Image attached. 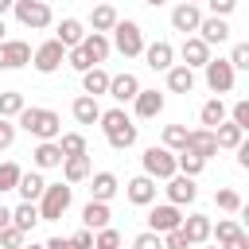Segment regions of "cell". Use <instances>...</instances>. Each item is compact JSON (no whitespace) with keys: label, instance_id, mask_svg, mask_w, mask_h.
I'll list each match as a JSON object with an SVG mask.
<instances>
[{"label":"cell","instance_id":"obj_1","mask_svg":"<svg viewBox=\"0 0 249 249\" xmlns=\"http://www.w3.org/2000/svg\"><path fill=\"white\" fill-rule=\"evenodd\" d=\"M16 128H23V132L35 136V140H58L62 117H58L54 109H43V105H23L19 117H16Z\"/></svg>","mask_w":249,"mask_h":249},{"label":"cell","instance_id":"obj_2","mask_svg":"<svg viewBox=\"0 0 249 249\" xmlns=\"http://www.w3.org/2000/svg\"><path fill=\"white\" fill-rule=\"evenodd\" d=\"M97 124H101V132H105L109 148H117V152L132 148V144H136V136H140V128L132 124V117L124 113V105H117V109H101Z\"/></svg>","mask_w":249,"mask_h":249},{"label":"cell","instance_id":"obj_3","mask_svg":"<svg viewBox=\"0 0 249 249\" xmlns=\"http://www.w3.org/2000/svg\"><path fill=\"white\" fill-rule=\"evenodd\" d=\"M70 202H74V187L62 179V183H47L43 187V195H39V222H58L66 210H70Z\"/></svg>","mask_w":249,"mask_h":249},{"label":"cell","instance_id":"obj_4","mask_svg":"<svg viewBox=\"0 0 249 249\" xmlns=\"http://www.w3.org/2000/svg\"><path fill=\"white\" fill-rule=\"evenodd\" d=\"M109 43H113V51H121L124 58H140V51H144V31H140L136 19H117Z\"/></svg>","mask_w":249,"mask_h":249},{"label":"cell","instance_id":"obj_5","mask_svg":"<svg viewBox=\"0 0 249 249\" xmlns=\"http://www.w3.org/2000/svg\"><path fill=\"white\" fill-rule=\"evenodd\" d=\"M140 167H144V175H152L156 183H163V179H171V175H175V152H171V148H163V144H152V148H144Z\"/></svg>","mask_w":249,"mask_h":249},{"label":"cell","instance_id":"obj_6","mask_svg":"<svg viewBox=\"0 0 249 249\" xmlns=\"http://www.w3.org/2000/svg\"><path fill=\"white\" fill-rule=\"evenodd\" d=\"M12 12H16V19H19L27 31H43V27H51V19H54V12H51L47 0H16Z\"/></svg>","mask_w":249,"mask_h":249},{"label":"cell","instance_id":"obj_7","mask_svg":"<svg viewBox=\"0 0 249 249\" xmlns=\"http://www.w3.org/2000/svg\"><path fill=\"white\" fill-rule=\"evenodd\" d=\"M62 62H66V47H62L58 39H47V43H39V47L31 51V66H35L39 74H54Z\"/></svg>","mask_w":249,"mask_h":249},{"label":"cell","instance_id":"obj_8","mask_svg":"<svg viewBox=\"0 0 249 249\" xmlns=\"http://www.w3.org/2000/svg\"><path fill=\"white\" fill-rule=\"evenodd\" d=\"M202 74H206L210 93H230V89H233V78H237V70H233L226 58H210V62L202 66Z\"/></svg>","mask_w":249,"mask_h":249},{"label":"cell","instance_id":"obj_9","mask_svg":"<svg viewBox=\"0 0 249 249\" xmlns=\"http://www.w3.org/2000/svg\"><path fill=\"white\" fill-rule=\"evenodd\" d=\"M163 183H167V187H163V191H167V202H175V206H191V202L198 198V187H195L191 175H179V171H175V175L163 179Z\"/></svg>","mask_w":249,"mask_h":249},{"label":"cell","instance_id":"obj_10","mask_svg":"<svg viewBox=\"0 0 249 249\" xmlns=\"http://www.w3.org/2000/svg\"><path fill=\"white\" fill-rule=\"evenodd\" d=\"M183 222V214H179V206L175 202H152V210H148V230L152 233H167V230H175Z\"/></svg>","mask_w":249,"mask_h":249},{"label":"cell","instance_id":"obj_11","mask_svg":"<svg viewBox=\"0 0 249 249\" xmlns=\"http://www.w3.org/2000/svg\"><path fill=\"white\" fill-rule=\"evenodd\" d=\"M31 62V43L23 39H4L0 43V70H19Z\"/></svg>","mask_w":249,"mask_h":249},{"label":"cell","instance_id":"obj_12","mask_svg":"<svg viewBox=\"0 0 249 249\" xmlns=\"http://www.w3.org/2000/svg\"><path fill=\"white\" fill-rule=\"evenodd\" d=\"M198 19H202V8H198V4H187V0H179V4L171 8V31L195 35V31H198Z\"/></svg>","mask_w":249,"mask_h":249},{"label":"cell","instance_id":"obj_13","mask_svg":"<svg viewBox=\"0 0 249 249\" xmlns=\"http://www.w3.org/2000/svg\"><path fill=\"white\" fill-rule=\"evenodd\" d=\"M179 58H183V66H191V70H202V66L210 62V47H206L198 35H183Z\"/></svg>","mask_w":249,"mask_h":249},{"label":"cell","instance_id":"obj_14","mask_svg":"<svg viewBox=\"0 0 249 249\" xmlns=\"http://www.w3.org/2000/svg\"><path fill=\"white\" fill-rule=\"evenodd\" d=\"M183 148H191L195 156H202L206 163L218 156V140H214V128H187V144Z\"/></svg>","mask_w":249,"mask_h":249},{"label":"cell","instance_id":"obj_15","mask_svg":"<svg viewBox=\"0 0 249 249\" xmlns=\"http://www.w3.org/2000/svg\"><path fill=\"white\" fill-rule=\"evenodd\" d=\"M198 39H202L206 47L226 43V39H230V23H226V16H202V19H198Z\"/></svg>","mask_w":249,"mask_h":249},{"label":"cell","instance_id":"obj_16","mask_svg":"<svg viewBox=\"0 0 249 249\" xmlns=\"http://www.w3.org/2000/svg\"><path fill=\"white\" fill-rule=\"evenodd\" d=\"M78 47L86 51V58H89L93 66H101V62L113 54V43H109V35H105V31H86V39H82Z\"/></svg>","mask_w":249,"mask_h":249},{"label":"cell","instance_id":"obj_17","mask_svg":"<svg viewBox=\"0 0 249 249\" xmlns=\"http://www.w3.org/2000/svg\"><path fill=\"white\" fill-rule=\"evenodd\" d=\"M144 62L152 66V70H167V66H175V47L167 43V39H156V43H144Z\"/></svg>","mask_w":249,"mask_h":249},{"label":"cell","instance_id":"obj_18","mask_svg":"<svg viewBox=\"0 0 249 249\" xmlns=\"http://www.w3.org/2000/svg\"><path fill=\"white\" fill-rule=\"evenodd\" d=\"M136 89H140V78H136V74H128V70H124V74H109V89H105V93H109L117 105L132 101Z\"/></svg>","mask_w":249,"mask_h":249},{"label":"cell","instance_id":"obj_19","mask_svg":"<svg viewBox=\"0 0 249 249\" xmlns=\"http://www.w3.org/2000/svg\"><path fill=\"white\" fill-rule=\"evenodd\" d=\"M124 195H128L132 206H152L156 202V179L152 175H136V179L124 183Z\"/></svg>","mask_w":249,"mask_h":249},{"label":"cell","instance_id":"obj_20","mask_svg":"<svg viewBox=\"0 0 249 249\" xmlns=\"http://www.w3.org/2000/svg\"><path fill=\"white\" fill-rule=\"evenodd\" d=\"M132 105H136V117L140 121H152V117H160L163 113V93L160 89H136V97H132Z\"/></svg>","mask_w":249,"mask_h":249},{"label":"cell","instance_id":"obj_21","mask_svg":"<svg viewBox=\"0 0 249 249\" xmlns=\"http://www.w3.org/2000/svg\"><path fill=\"white\" fill-rule=\"evenodd\" d=\"M179 230H183V237H187V245H191V249L210 241V218H206V214H191V218H183V222H179Z\"/></svg>","mask_w":249,"mask_h":249},{"label":"cell","instance_id":"obj_22","mask_svg":"<svg viewBox=\"0 0 249 249\" xmlns=\"http://www.w3.org/2000/svg\"><path fill=\"white\" fill-rule=\"evenodd\" d=\"M31 163H35V171H51V167H58V163H62V148H58V140H39L35 152H31Z\"/></svg>","mask_w":249,"mask_h":249},{"label":"cell","instance_id":"obj_23","mask_svg":"<svg viewBox=\"0 0 249 249\" xmlns=\"http://www.w3.org/2000/svg\"><path fill=\"white\" fill-rule=\"evenodd\" d=\"M117 191H121V183H117V175H113V171H89V198L109 202Z\"/></svg>","mask_w":249,"mask_h":249},{"label":"cell","instance_id":"obj_24","mask_svg":"<svg viewBox=\"0 0 249 249\" xmlns=\"http://www.w3.org/2000/svg\"><path fill=\"white\" fill-rule=\"evenodd\" d=\"M58 167H62V179H66L70 187H74V183H86V179H89V171H93L89 152H86V156H66Z\"/></svg>","mask_w":249,"mask_h":249},{"label":"cell","instance_id":"obj_25","mask_svg":"<svg viewBox=\"0 0 249 249\" xmlns=\"http://www.w3.org/2000/svg\"><path fill=\"white\" fill-rule=\"evenodd\" d=\"M163 74H167V89H171V93H191V89H195V70H191V66L175 62V66H167Z\"/></svg>","mask_w":249,"mask_h":249},{"label":"cell","instance_id":"obj_26","mask_svg":"<svg viewBox=\"0 0 249 249\" xmlns=\"http://www.w3.org/2000/svg\"><path fill=\"white\" fill-rule=\"evenodd\" d=\"M43 187H47L43 171H19V183H16V191H19V198H23V202H39Z\"/></svg>","mask_w":249,"mask_h":249},{"label":"cell","instance_id":"obj_27","mask_svg":"<svg viewBox=\"0 0 249 249\" xmlns=\"http://www.w3.org/2000/svg\"><path fill=\"white\" fill-rule=\"evenodd\" d=\"M109 202H97V198H89L86 206H82V226L86 230H105L109 226Z\"/></svg>","mask_w":249,"mask_h":249},{"label":"cell","instance_id":"obj_28","mask_svg":"<svg viewBox=\"0 0 249 249\" xmlns=\"http://www.w3.org/2000/svg\"><path fill=\"white\" fill-rule=\"evenodd\" d=\"M54 39H58V43H62V47L70 51V47H78V43L86 39V23H82V19H74V16H66V19L58 23V31H54Z\"/></svg>","mask_w":249,"mask_h":249},{"label":"cell","instance_id":"obj_29","mask_svg":"<svg viewBox=\"0 0 249 249\" xmlns=\"http://www.w3.org/2000/svg\"><path fill=\"white\" fill-rule=\"evenodd\" d=\"M105 89H109V70H105V66H89V70H82V93L101 97Z\"/></svg>","mask_w":249,"mask_h":249},{"label":"cell","instance_id":"obj_30","mask_svg":"<svg viewBox=\"0 0 249 249\" xmlns=\"http://www.w3.org/2000/svg\"><path fill=\"white\" fill-rule=\"evenodd\" d=\"M70 113H74V121H78V124H97V117H101V105H97V97L82 93V97H74Z\"/></svg>","mask_w":249,"mask_h":249},{"label":"cell","instance_id":"obj_31","mask_svg":"<svg viewBox=\"0 0 249 249\" xmlns=\"http://www.w3.org/2000/svg\"><path fill=\"white\" fill-rule=\"evenodd\" d=\"M214 140H218V148L233 152V148L245 140V128H237L233 121H222V124H214Z\"/></svg>","mask_w":249,"mask_h":249},{"label":"cell","instance_id":"obj_32","mask_svg":"<svg viewBox=\"0 0 249 249\" xmlns=\"http://www.w3.org/2000/svg\"><path fill=\"white\" fill-rule=\"evenodd\" d=\"M202 167H206V160H202V156H195L191 148H179V152H175V171H179V175L198 179V175H202Z\"/></svg>","mask_w":249,"mask_h":249},{"label":"cell","instance_id":"obj_33","mask_svg":"<svg viewBox=\"0 0 249 249\" xmlns=\"http://www.w3.org/2000/svg\"><path fill=\"white\" fill-rule=\"evenodd\" d=\"M12 226H19L23 233H31V230L39 226V206H35V202H19V206H12Z\"/></svg>","mask_w":249,"mask_h":249},{"label":"cell","instance_id":"obj_34","mask_svg":"<svg viewBox=\"0 0 249 249\" xmlns=\"http://www.w3.org/2000/svg\"><path fill=\"white\" fill-rule=\"evenodd\" d=\"M117 19H121V16H117V8H113V4H97V8L89 12V27H93V31H105V35L113 31V23H117Z\"/></svg>","mask_w":249,"mask_h":249},{"label":"cell","instance_id":"obj_35","mask_svg":"<svg viewBox=\"0 0 249 249\" xmlns=\"http://www.w3.org/2000/svg\"><path fill=\"white\" fill-rule=\"evenodd\" d=\"M226 113H230V109H226V101H222V97H210V101L198 109V121H202V128H214V124H222V121H226Z\"/></svg>","mask_w":249,"mask_h":249},{"label":"cell","instance_id":"obj_36","mask_svg":"<svg viewBox=\"0 0 249 249\" xmlns=\"http://www.w3.org/2000/svg\"><path fill=\"white\" fill-rule=\"evenodd\" d=\"M214 206L222 210V214H241V195L233 191V187H222V191H214Z\"/></svg>","mask_w":249,"mask_h":249},{"label":"cell","instance_id":"obj_37","mask_svg":"<svg viewBox=\"0 0 249 249\" xmlns=\"http://www.w3.org/2000/svg\"><path fill=\"white\" fill-rule=\"evenodd\" d=\"M237 230H241V226H237L233 218H218V222H210V241H214V245L222 249V245H226V241H230V237H233Z\"/></svg>","mask_w":249,"mask_h":249},{"label":"cell","instance_id":"obj_38","mask_svg":"<svg viewBox=\"0 0 249 249\" xmlns=\"http://www.w3.org/2000/svg\"><path fill=\"white\" fill-rule=\"evenodd\" d=\"M23 105H27V101H23V93H19V89H4V93H0V117L16 121Z\"/></svg>","mask_w":249,"mask_h":249},{"label":"cell","instance_id":"obj_39","mask_svg":"<svg viewBox=\"0 0 249 249\" xmlns=\"http://www.w3.org/2000/svg\"><path fill=\"white\" fill-rule=\"evenodd\" d=\"M58 148H62V160L66 156H86V136L82 132H58Z\"/></svg>","mask_w":249,"mask_h":249},{"label":"cell","instance_id":"obj_40","mask_svg":"<svg viewBox=\"0 0 249 249\" xmlns=\"http://www.w3.org/2000/svg\"><path fill=\"white\" fill-rule=\"evenodd\" d=\"M124 241H121V233L113 230V226H105V230H93V249H121Z\"/></svg>","mask_w":249,"mask_h":249},{"label":"cell","instance_id":"obj_41","mask_svg":"<svg viewBox=\"0 0 249 249\" xmlns=\"http://www.w3.org/2000/svg\"><path fill=\"white\" fill-rule=\"evenodd\" d=\"M19 171H23V167H19V163H12V160H4V163H0V195H4V191H16Z\"/></svg>","mask_w":249,"mask_h":249},{"label":"cell","instance_id":"obj_42","mask_svg":"<svg viewBox=\"0 0 249 249\" xmlns=\"http://www.w3.org/2000/svg\"><path fill=\"white\" fill-rule=\"evenodd\" d=\"M183 144H187V128H183V124H163V148L179 152Z\"/></svg>","mask_w":249,"mask_h":249},{"label":"cell","instance_id":"obj_43","mask_svg":"<svg viewBox=\"0 0 249 249\" xmlns=\"http://www.w3.org/2000/svg\"><path fill=\"white\" fill-rule=\"evenodd\" d=\"M19 245H27V233L19 226H4L0 230V249H19Z\"/></svg>","mask_w":249,"mask_h":249},{"label":"cell","instance_id":"obj_44","mask_svg":"<svg viewBox=\"0 0 249 249\" xmlns=\"http://www.w3.org/2000/svg\"><path fill=\"white\" fill-rule=\"evenodd\" d=\"M233 70H249V43H233V51H230V58H226Z\"/></svg>","mask_w":249,"mask_h":249},{"label":"cell","instance_id":"obj_45","mask_svg":"<svg viewBox=\"0 0 249 249\" xmlns=\"http://www.w3.org/2000/svg\"><path fill=\"white\" fill-rule=\"evenodd\" d=\"M226 117H230L237 128H245V132H249V101H245V97H241V101H233V109H230Z\"/></svg>","mask_w":249,"mask_h":249},{"label":"cell","instance_id":"obj_46","mask_svg":"<svg viewBox=\"0 0 249 249\" xmlns=\"http://www.w3.org/2000/svg\"><path fill=\"white\" fill-rule=\"evenodd\" d=\"M66 66H70V70H78V74H82V70H89V66H93V62H89V58H86V51H82V47H70V51H66Z\"/></svg>","mask_w":249,"mask_h":249},{"label":"cell","instance_id":"obj_47","mask_svg":"<svg viewBox=\"0 0 249 249\" xmlns=\"http://www.w3.org/2000/svg\"><path fill=\"white\" fill-rule=\"evenodd\" d=\"M132 249H163V237H160V233H152V230H144V233H136V237H132Z\"/></svg>","mask_w":249,"mask_h":249},{"label":"cell","instance_id":"obj_48","mask_svg":"<svg viewBox=\"0 0 249 249\" xmlns=\"http://www.w3.org/2000/svg\"><path fill=\"white\" fill-rule=\"evenodd\" d=\"M16 121H8V117H0V152H8L12 144H16Z\"/></svg>","mask_w":249,"mask_h":249},{"label":"cell","instance_id":"obj_49","mask_svg":"<svg viewBox=\"0 0 249 249\" xmlns=\"http://www.w3.org/2000/svg\"><path fill=\"white\" fill-rule=\"evenodd\" d=\"M160 237H163V249H191L179 226H175V230H167V233H160Z\"/></svg>","mask_w":249,"mask_h":249},{"label":"cell","instance_id":"obj_50","mask_svg":"<svg viewBox=\"0 0 249 249\" xmlns=\"http://www.w3.org/2000/svg\"><path fill=\"white\" fill-rule=\"evenodd\" d=\"M202 4L210 8V16H230L237 8V0H202Z\"/></svg>","mask_w":249,"mask_h":249},{"label":"cell","instance_id":"obj_51","mask_svg":"<svg viewBox=\"0 0 249 249\" xmlns=\"http://www.w3.org/2000/svg\"><path fill=\"white\" fill-rule=\"evenodd\" d=\"M70 241H74V249H93V230H86V226H82Z\"/></svg>","mask_w":249,"mask_h":249},{"label":"cell","instance_id":"obj_52","mask_svg":"<svg viewBox=\"0 0 249 249\" xmlns=\"http://www.w3.org/2000/svg\"><path fill=\"white\" fill-rule=\"evenodd\" d=\"M222 249H249V233H245V230H237V233H233Z\"/></svg>","mask_w":249,"mask_h":249},{"label":"cell","instance_id":"obj_53","mask_svg":"<svg viewBox=\"0 0 249 249\" xmlns=\"http://www.w3.org/2000/svg\"><path fill=\"white\" fill-rule=\"evenodd\" d=\"M47 249H74V241H70V237H51Z\"/></svg>","mask_w":249,"mask_h":249},{"label":"cell","instance_id":"obj_54","mask_svg":"<svg viewBox=\"0 0 249 249\" xmlns=\"http://www.w3.org/2000/svg\"><path fill=\"white\" fill-rule=\"evenodd\" d=\"M4 226H12V210H8V206H0V230H4Z\"/></svg>","mask_w":249,"mask_h":249},{"label":"cell","instance_id":"obj_55","mask_svg":"<svg viewBox=\"0 0 249 249\" xmlns=\"http://www.w3.org/2000/svg\"><path fill=\"white\" fill-rule=\"evenodd\" d=\"M12 4H16V0H0V16H8V12H12Z\"/></svg>","mask_w":249,"mask_h":249},{"label":"cell","instance_id":"obj_56","mask_svg":"<svg viewBox=\"0 0 249 249\" xmlns=\"http://www.w3.org/2000/svg\"><path fill=\"white\" fill-rule=\"evenodd\" d=\"M8 39V23H4V16H0V43Z\"/></svg>","mask_w":249,"mask_h":249},{"label":"cell","instance_id":"obj_57","mask_svg":"<svg viewBox=\"0 0 249 249\" xmlns=\"http://www.w3.org/2000/svg\"><path fill=\"white\" fill-rule=\"evenodd\" d=\"M144 4H148V8H160V4H167V0H144Z\"/></svg>","mask_w":249,"mask_h":249},{"label":"cell","instance_id":"obj_58","mask_svg":"<svg viewBox=\"0 0 249 249\" xmlns=\"http://www.w3.org/2000/svg\"><path fill=\"white\" fill-rule=\"evenodd\" d=\"M19 249H47V245H35V241H31V245H19Z\"/></svg>","mask_w":249,"mask_h":249},{"label":"cell","instance_id":"obj_59","mask_svg":"<svg viewBox=\"0 0 249 249\" xmlns=\"http://www.w3.org/2000/svg\"><path fill=\"white\" fill-rule=\"evenodd\" d=\"M198 249H218V245H198Z\"/></svg>","mask_w":249,"mask_h":249},{"label":"cell","instance_id":"obj_60","mask_svg":"<svg viewBox=\"0 0 249 249\" xmlns=\"http://www.w3.org/2000/svg\"><path fill=\"white\" fill-rule=\"evenodd\" d=\"M187 4H202V0H187Z\"/></svg>","mask_w":249,"mask_h":249}]
</instances>
